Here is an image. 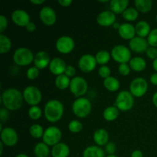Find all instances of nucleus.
Here are the masks:
<instances>
[{
    "instance_id": "1",
    "label": "nucleus",
    "mask_w": 157,
    "mask_h": 157,
    "mask_svg": "<svg viewBox=\"0 0 157 157\" xmlns=\"http://www.w3.org/2000/svg\"><path fill=\"white\" fill-rule=\"evenodd\" d=\"M1 100L5 108L8 110L15 111L22 106L24 98L19 90L9 88L2 92Z\"/></svg>"
},
{
    "instance_id": "2",
    "label": "nucleus",
    "mask_w": 157,
    "mask_h": 157,
    "mask_svg": "<svg viewBox=\"0 0 157 157\" xmlns=\"http://www.w3.org/2000/svg\"><path fill=\"white\" fill-rule=\"evenodd\" d=\"M44 114L48 122H58L64 114V105L58 100H51L44 106Z\"/></svg>"
},
{
    "instance_id": "3",
    "label": "nucleus",
    "mask_w": 157,
    "mask_h": 157,
    "mask_svg": "<svg viewBox=\"0 0 157 157\" xmlns=\"http://www.w3.org/2000/svg\"><path fill=\"white\" fill-rule=\"evenodd\" d=\"M91 103L87 98H77L72 104V111L74 114L79 118H84L88 116L91 111Z\"/></svg>"
},
{
    "instance_id": "4",
    "label": "nucleus",
    "mask_w": 157,
    "mask_h": 157,
    "mask_svg": "<svg viewBox=\"0 0 157 157\" xmlns=\"http://www.w3.org/2000/svg\"><path fill=\"white\" fill-rule=\"evenodd\" d=\"M134 105V98L128 90H122L117 94L115 101V107L119 110L127 112L131 110Z\"/></svg>"
},
{
    "instance_id": "5",
    "label": "nucleus",
    "mask_w": 157,
    "mask_h": 157,
    "mask_svg": "<svg viewBox=\"0 0 157 157\" xmlns=\"http://www.w3.org/2000/svg\"><path fill=\"white\" fill-rule=\"evenodd\" d=\"M35 55L32 51L27 48H19L14 52L13 61L18 66H28L34 62Z\"/></svg>"
},
{
    "instance_id": "6",
    "label": "nucleus",
    "mask_w": 157,
    "mask_h": 157,
    "mask_svg": "<svg viewBox=\"0 0 157 157\" xmlns=\"http://www.w3.org/2000/svg\"><path fill=\"white\" fill-rule=\"evenodd\" d=\"M71 92L75 98H82L87 91L88 85L86 80L82 77H75L71 80L70 87Z\"/></svg>"
},
{
    "instance_id": "7",
    "label": "nucleus",
    "mask_w": 157,
    "mask_h": 157,
    "mask_svg": "<svg viewBox=\"0 0 157 157\" xmlns=\"http://www.w3.org/2000/svg\"><path fill=\"white\" fill-rule=\"evenodd\" d=\"M111 57L116 62L127 64L131 60V52L125 45L118 44L114 46L111 51Z\"/></svg>"
},
{
    "instance_id": "8",
    "label": "nucleus",
    "mask_w": 157,
    "mask_h": 157,
    "mask_svg": "<svg viewBox=\"0 0 157 157\" xmlns=\"http://www.w3.org/2000/svg\"><path fill=\"white\" fill-rule=\"evenodd\" d=\"M24 101L28 104L32 106H38L42 99V94L38 87L35 86H28L22 93Z\"/></svg>"
},
{
    "instance_id": "9",
    "label": "nucleus",
    "mask_w": 157,
    "mask_h": 157,
    "mask_svg": "<svg viewBox=\"0 0 157 157\" xmlns=\"http://www.w3.org/2000/svg\"><path fill=\"white\" fill-rule=\"evenodd\" d=\"M62 136V133L58 127L55 126L48 127L44 132L43 135V142L48 146L54 147L56 144H59Z\"/></svg>"
},
{
    "instance_id": "10",
    "label": "nucleus",
    "mask_w": 157,
    "mask_h": 157,
    "mask_svg": "<svg viewBox=\"0 0 157 157\" xmlns=\"http://www.w3.org/2000/svg\"><path fill=\"white\" fill-rule=\"evenodd\" d=\"M148 90V83L144 78H136L132 81L130 85V92L133 97L140 98L146 94Z\"/></svg>"
},
{
    "instance_id": "11",
    "label": "nucleus",
    "mask_w": 157,
    "mask_h": 157,
    "mask_svg": "<svg viewBox=\"0 0 157 157\" xmlns=\"http://www.w3.org/2000/svg\"><path fill=\"white\" fill-rule=\"evenodd\" d=\"M18 136L15 130L12 127H6L1 131V142L8 147H13L18 143Z\"/></svg>"
},
{
    "instance_id": "12",
    "label": "nucleus",
    "mask_w": 157,
    "mask_h": 157,
    "mask_svg": "<svg viewBox=\"0 0 157 157\" xmlns=\"http://www.w3.org/2000/svg\"><path fill=\"white\" fill-rule=\"evenodd\" d=\"M56 49L61 54H68L75 48V41L70 36L64 35L57 40Z\"/></svg>"
},
{
    "instance_id": "13",
    "label": "nucleus",
    "mask_w": 157,
    "mask_h": 157,
    "mask_svg": "<svg viewBox=\"0 0 157 157\" xmlns=\"http://www.w3.org/2000/svg\"><path fill=\"white\" fill-rule=\"evenodd\" d=\"M97 61L95 56L90 54L82 55L78 61V67L81 71L89 73L95 69L97 66Z\"/></svg>"
},
{
    "instance_id": "14",
    "label": "nucleus",
    "mask_w": 157,
    "mask_h": 157,
    "mask_svg": "<svg viewBox=\"0 0 157 157\" xmlns=\"http://www.w3.org/2000/svg\"><path fill=\"white\" fill-rule=\"evenodd\" d=\"M39 18L43 24L47 26H52L57 20L56 12L52 8L44 6L40 10Z\"/></svg>"
},
{
    "instance_id": "15",
    "label": "nucleus",
    "mask_w": 157,
    "mask_h": 157,
    "mask_svg": "<svg viewBox=\"0 0 157 157\" xmlns=\"http://www.w3.org/2000/svg\"><path fill=\"white\" fill-rule=\"evenodd\" d=\"M12 21L19 27H26L30 22V15L26 11L16 9L12 13Z\"/></svg>"
},
{
    "instance_id": "16",
    "label": "nucleus",
    "mask_w": 157,
    "mask_h": 157,
    "mask_svg": "<svg viewBox=\"0 0 157 157\" xmlns=\"http://www.w3.org/2000/svg\"><path fill=\"white\" fill-rule=\"evenodd\" d=\"M97 22L102 27H109L113 25L116 22V15L111 11H104L98 14Z\"/></svg>"
},
{
    "instance_id": "17",
    "label": "nucleus",
    "mask_w": 157,
    "mask_h": 157,
    "mask_svg": "<svg viewBox=\"0 0 157 157\" xmlns=\"http://www.w3.org/2000/svg\"><path fill=\"white\" fill-rule=\"evenodd\" d=\"M129 47L136 53H142L147 52L149 48V44L147 40H146L145 38L137 36L130 40L129 42Z\"/></svg>"
},
{
    "instance_id": "18",
    "label": "nucleus",
    "mask_w": 157,
    "mask_h": 157,
    "mask_svg": "<svg viewBox=\"0 0 157 157\" xmlns=\"http://www.w3.org/2000/svg\"><path fill=\"white\" fill-rule=\"evenodd\" d=\"M66 67H67V65L64 61L60 58H53L49 64V70L51 73L56 76H59L64 74Z\"/></svg>"
},
{
    "instance_id": "19",
    "label": "nucleus",
    "mask_w": 157,
    "mask_h": 157,
    "mask_svg": "<svg viewBox=\"0 0 157 157\" xmlns=\"http://www.w3.org/2000/svg\"><path fill=\"white\" fill-rule=\"evenodd\" d=\"M51 61L52 60H51L48 53L44 52V51H41L35 55L34 64H35V67L40 70V69H44L48 66H49Z\"/></svg>"
},
{
    "instance_id": "20",
    "label": "nucleus",
    "mask_w": 157,
    "mask_h": 157,
    "mask_svg": "<svg viewBox=\"0 0 157 157\" xmlns=\"http://www.w3.org/2000/svg\"><path fill=\"white\" fill-rule=\"evenodd\" d=\"M118 34L124 40H132L135 38L136 29L133 25L130 23H124L121 24L118 29Z\"/></svg>"
},
{
    "instance_id": "21",
    "label": "nucleus",
    "mask_w": 157,
    "mask_h": 157,
    "mask_svg": "<svg viewBox=\"0 0 157 157\" xmlns=\"http://www.w3.org/2000/svg\"><path fill=\"white\" fill-rule=\"evenodd\" d=\"M70 154V148L64 143H59L54 146L52 149V157H68Z\"/></svg>"
},
{
    "instance_id": "22",
    "label": "nucleus",
    "mask_w": 157,
    "mask_h": 157,
    "mask_svg": "<svg viewBox=\"0 0 157 157\" xmlns=\"http://www.w3.org/2000/svg\"><path fill=\"white\" fill-rule=\"evenodd\" d=\"M129 5L128 0H112L110 2V11L116 14L124 13Z\"/></svg>"
},
{
    "instance_id": "23",
    "label": "nucleus",
    "mask_w": 157,
    "mask_h": 157,
    "mask_svg": "<svg viewBox=\"0 0 157 157\" xmlns=\"http://www.w3.org/2000/svg\"><path fill=\"white\" fill-rule=\"evenodd\" d=\"M94 141L98 147L106 145L109 141V134L107 130L103 128L97 130L94 133Z\"/></svg>"
},
{
    "instance_id": "24",
    "label": "nucleus",
    "mask_w": 157,
    "mask_h": 157,
    "mask_svg": "<svg viewBox=\"0 0 157 157\" xmlns=\"http://www.w3.org/2000/svg\"><path fill=\"white\" fill-rule=\"evenodd\" d=\"M83 157H105V153L98 146H90L84 150Z\"/></svg>"
},
{
    "instance_id": "25",
    "label": "nucleus",
    "mask_w": 157,
    "mask_h": 157,
    "mask_svg": "<svg viewBox=\"0 0 157 157\" xmlns=\"http://www.w3.org/2000/svg\"><path fill=\"white\" fill-rule=\"evenodd\" d=\"M129 65L133 71L140 72L145 70V68L147 67V62H146L145 59L141 57H134V58H131L129 62Z\"/></svg>"
},
{
    "instance_id": "26",
    "label": "nucleus",
    "mask_w": 157,
    "mask_h": 157,
    "mask_svg": "<svg viewBox=\"0 0 157 157\" xmlns=\"http://www.w3.org/2000/svg\"><path fill=\"white\" fill-rule=\"evenodd\" d=\"M135 29H136V34L138 35V37L144 38H145V37H148L151 32L150 25L145 21H140L136 23Z\"/></svg>"
},
{
    "instance_id": "27",
    "label": "nucleus",
    "mask_w": 157,
    "mask_h": 157,
    "mask_svg": "<svg viewBox=\"0 0 157 157\" xmlns=\"http://www.w3.org/2000/svg\"><path fill=\"white\" fill-rule=\"evenodd\" d=\"M134 4L136 10L141 13H147L153 7L151 0H135Z\"/></svg>"
},
{
    "instance_id": "28",
    "label": "nucleus",
    "mask_w": 157,
    "mask_h": 157,
    "mask_svg": "<svg viewBox=\"0 0 157 157\" xmlns=\"http://www.w3.org/2000/svg\"><path fill=\"white\" fill-rule=\"evenodd\" d=\"M104 86L109 91L115 92L119 90L121 84L116 78L110 76L104 80Z\"/></svg>"
},
{
    "instance_id": "29",
    "label": "nucleus",
    "mask_w": 157,
    "mask_h": 157,
    "mask_svg": "<svg viewBox=\"0 0 157 157\" xmlns=\"http://www.w3.org/2000/svg\"><path fill=\"white\" fill-rule=\"evenodd\" d=\"M34 153L36 157H48L50 153L49 147L44 142L38 143L34 148Z\"/></svg>"
},
{
    "instance_id": "30",
    "label": "nucleus",
    "mask_w": 157,
    "mask_h": 157,
    "mask_svg": "<svg viewBox=\"0 0 157 157\" xmlns=\"http://www.w3.org/2000/svg\"><path fill=\"white\" fill-rule=\"evenodd\" d=\"M119 116V110L115 106H110L104 110L103 117L107 121H113Z\"/></svg>"
},
{
    "instance_id": "31",
    "label": "nucleus",
    "mask_w": 157,
    "mask_h": 157,
    "mask_svg": "<svg viewBox=\"0 0 157 157\" xmlns=\"http://www.w3.org/2000/svg\"><path fill=\"white\" fill-rule=\"evenodd\" d=\"M55 84L57 88H58L59 90H65L67 87H70V78L63 74L59 76H57V78H55Z\"/></svg>"
},
{
    "instance_id": "32",
    "label": "nucleus",
    "mask_w": 157,
    "mask_h": 157,
    "mask_svg": "<svg viewBox=\"0 0 157 157\" xmlns=\"http://www.w3.org/2000/svg\"><path fill=\"white\" fill-rule=\"evenodd\" d=\"M12 41L10 38L3 34H0V53L6 54L10 51Z\"/></svg>"
},
{
    "instance_id": "33",
    "label": "nucleus",
    "mask_w": 157,
    "mask_h": 157,
    "mask_svg": "<svg viewBox=\"0 0 157 157\" xmlns=\"http://www.w3.org/2000/svg\"><path fill=\"white\" fill-rule=\"evenodd\" d=\"M110 56H111V55L107 51L102 50L100 51V52H98L96 54L95 58H96L97 63L98 64H101V65L103 66L105 65L106 64H107L110 61Z\"/></svg>"
},
{
    "instance_id": "34",
    "label": "nucleus",
    "mask_w": 157,
    "mask_h": 157,
    "mask_svg": "<svg viewBox=\"0 0 157 157\" xmlns=\"http://www.w3.org/2000/svg\"><path fill=\"white\" fill-rule=\"evenodd\" d=\"M123 18L128 21H133L137 19L139 12L135 8H127L122 14Z\"/></svg>"
},
{
    "instance_id": "35",
    "label": "nucleus",
    "mask_w": 157,
    "mask_h": 157,
    "mask_svg": "<svg viewBox=\"0 0 157 157\" xmlns=\"http://www.w3.org/2000/svg\"><path fill=\"white\" fill-rule=\"evenodd\" d=\"M44 130H43V127L39 124H33L29 128V133L32 137L35 139H39L42 138L44 135Z\"/></svg>"
},
{
    "instance_id": "36",
    "label": "nucleus",
    "mask_w": 157,
    "mask_h": 157,
    "mask_svg": "<svg viewBox=\"0 0 157 157\" xmlns=\"http://www.w3.org/2000/svg\"><path fill=\"white\" fill-rule=\"evenodd\" d=\"M42 115V111L41 108L38 106H32L29 110V117L32 120L36 121L38 120Z\"/></svg>"
},
{
    "instance_id": "37",
    "label": "nucleus",
    "mask_w": 157,
    "mask_h": 157,
    "mask_svg": "<svg viewBox=\"0 0 157 157\" xmlns=\"http://www.w3.org/2000/svg\"><path fill=\"white\" fill-rule=\"evenodd\" d=\"M82 129L83 125L79 121L73 120V121H71L68 124V130L73 133H79V132H81L82 130Z\"/></svg>"
},
{
    "instance_id": "38",
    "label": "nucleus",
    "mask_w": 157,
    "mask_h": 157,
    "mask_svg": "<svg viewBox=\"0 0 157 157\" xmlns=\"http://www.w3.org/2000/svg\"><path fill=\"white\" fill-rule=\"evenodd\" d=\"M147 42L150 47H157V29L151 30L150 35L147 37Z\"/></svg>"
},
{
    "instance_id": "39",
    "label": "nucleus",
    "mask_w": 157,
    "mask_h": 157,
    "mask_svg": "<svg viewBox=\"0 0 157 157\" xmlns=\"http://www.w3.org/2000/svg\"><path fill=\"white\" fill-rule=\"evenodd\" d=\"M39 75V69L37 68L35 66L29 67L26 72V76H27L28 79L29 80H35Z\"/></svg>"
},
{
    "instance_id": "40",
    "label": "nucleus",
    "mask_w": 157,
    "mask_h": 157,
    "mask_svg": "<svg viewBox=\"0 0 157 157\" xmlns=\"http://www.w3.org/2000/svg\"><path fill=\"white\" fill-rule=\"evenodd\" d=\"M110 69L109 68V67H107V65H103L101 67H99L98 69V74H99L101 78H103L104 79H106V78L110 77Z\"/></svg>"
},
{
    "instance_id": "41",
    "label": "nucleus",
    "mask_w": 157,
    "mask_h": 157,
    "mask_svg": "<svg viewBox=\"0 0 157 157\" xmlns=\"http://www.w3.org/2000/svg\"><path fill=\"white\" fill-rule=\"evenodd\" d=\"M130 70H131V68L127 63V64H121L118 67L119 73L123 76H127L130 74Z\"/></svg>"
},
{
    "instance_id": "42",
    "label": "nucleus",
    "mask_w": 157,
    "mask_h": 157,
    "mask_svg": "<svg viewBox=\"0 0 157 157\" xmlns=\"http://www.w3.org/2000/svg\"><path fill=\"white\" fill-rule=\"evenodd\" d=\"M117 150V147L113 142H108L105 145V151L109 155H114Z\"/></svg>"
},
{
    "instance_id": "43",
    "label": "nucleus",
    "mask_w": 157,
    "mask_h": 157,
    "mask_svg": "<svg viewBox=\"0 0 157 157\" xmlns=\"http://www.w3.org/2000/svg\"><path fill=\"white\" fill-rule=\"evenodd\" d=\"M147 57L150 59L155 60L157 58V48L154 47H149L146 52Z\"/></svg>"
},
{
    "instance_id": "44",
    "label": "nucleus",
    "mask_w": 157,
    "mask_h": 157,
    "mask_svg": "<svg viewBox=\"0 0 157 157\" xmlns=\"http://www.w3.org/2000/svg\"><path fill=\"white\" fill-rule=\"evenodd\" d=\"M8 26V20L5 15H0V32L2 34V32L7 29Z\"/></svg>"
},
{
    "instance_id": "45",
    "label": "nucleus",
    "mask_w": 157,
    "mask_h": 157,
    "mask_svg": "<svg viewBox=\"0 0 157 157\" xmlns=\"http://www.w3.org/2000/svg\"><path fill=\"white\" fill-rule=\"evenodd\" d=\"M9 110H7L6 108H1L0 110V119H1L2 123L5 122V121H7L9 119Z\"/></svg>"
},
{
    "instance_id": "46",
    "label": "nucleus",
    "mask_w": 157,
    "mask_h": 157,
    "mask_svg": "<svg viewBox=\"0 0 157 157\" xmlns=\"http://www.w3.org/2000/svg\"><path fill=\"white\" fill-rule=\"evenodd\" d=\"M76 73V70H75V67L71 65H67V67L65 69V71H64V75H67V77L71 78V77H74Z\"/></svg>"
},
{
    "instance_id": "47",
    "label": "nucleus",
    "mask_w": 157,
    "mask_h": 157,
    "mask_svg": "<svg viewBox=\"0 0 157 157\" xmlns=\"http://www.w3.org/2000/svg\"><path fill=\"white\" fill-rule=\"evenodd\" d=\"M25 29L29 32H34L35 30H36V25H35V24L34 22L30 21V22L27 25Z\"/></svg>"
},
{
    "instance_id": "48",
    "label": "nucleus",
    "mask_w": 157,
    "mask_h": 157,
    "mask_svg": "<svg viewBox=\"0 0 157 157\" xmlns=\"http://www.w3.org/2000/svg\"><path fill=\"white\" fill-rule=\"evenodd\" d=\"M58 2L62 7H68L72 4L71 0H58Z\"/></svg>"
},
{
    "instance_id": "49",
    "label": "nucleus",
    "mask_w": 157,
    "mask_h": 157,
    "mask_svg": "<svg viewBox=\"0 0 157 157\" xmlns=\"http://www.w3.org/2000/svg\"><path fill=\"white\" fill-rule=\"evenodd\" d=\"M150 82H151L152 84H153V85H156L157 86V73L153 74V75L150 76Z\"/></svg>"
},
{
    "instance_id": "50",
    "label": "nucleus",
    "mask_w": 157,
    "mask_h": 157,
    "mask_svg": "<svg viewBox=\"0 0 157 157\" xmlns=\"http://www.w3.org/2000/svg\"><path fill=\"white\" fill-rule=\"evenodd\" d=\"M131 157H144V154H143V153L140 150H136L132 153Z\"/></svg>"
},
{
    "instance_id": "51",
    "label": "nucleus",
    "mask_w": 157,
    "mask_h": 157,
    "mask_svg": "<svg viewBox=\"0 0 157 157\" xmlns=\"http://www.w3.org/2000/svg\"><path fill=\"white\" fill-rule=\"evenodd\" d=\"M31 3L34 5H41L44 2V0H31Z\"/></svg>"
},
{
    "instance_id": "52",
    "label": "nucleus",
    "mask_w": 157,
    "mask_h": 157,
    "mask_svg": "<svg viewBox=\"0 0 157 157\" xmlns=\"http://www.w3.org/2000/svg\"><path fill=\"white\" fill-rule=\"evenodd\" d=\"M153 103L155 105V107H157V92L153 94Z\"/></svg>"
},
{
    "instance_id": "53",
    "label": "nucleus",
    "mask_w": 157,
    "mask_h": 157,
    "mask_svg": "<svg viewBox=\"0 0 157 157\" xmlns=\"http://www.w3.org/2000/svg\"><path fill=\"white\" fill-rule=\"evenodd\" d=\"M153 69H154V70L156 71V73H157V58H156V59H155L154 61H153Z\"/></svg>"
},
{
    "instance_id": "54",
    "label": "nucleus",
    "mask_w": 157,
    "mask_h": 157,
    "mask_svg": "<svg viewBox=\"0 0 157 157\" xmlns=\"http://www.w3.org/2000/svg\"><path fill=\"white\" fill-rule=\"evenodd\" d=\"M0 148H1L0 155H2V152H3V143L2 142H0Z\"/></svg>"
},
{
    "instance_id": "55",
    "label": "nucleus",
    "mask_w": 157,
    "mask_h": 157,
    "mask_svg": "<svg viewBox=\"0 0 157 157\" xmlns=\"http://www.w3.org/2000/svg\"><path fill=\"white\" fill-rule=\"evenodd\" d=\"M15 157H29L27 155L24 154V153H20V154H18Z\"/></svg>"
},
{
    "instance_id": "56",
    "label": "nucleus",
    "mask_w": 157,
    "mask_h": 157,
    "mask_svg": "<svg viewBox=\"0 0 157 157\" xmlns=\"http://www.w3.org/2000/svg\"><path fill=\"white\" fill-rule=\"evenodd\" d=\"M113 26L115 28V29H116V28H117V29H119V28H120V26H121V25L118 24V23H117V22H115L114 24H113Z\"/></svg>"
},
{
    "instance_id": "57",
    "label": "nucleus",
    "mask_w": 157,
    "mask_h": 157,
    "mask_svg": "<svg viewBox=\"0 0 157 157\" xmlns=\"http://www.w3.org/2000/svg\"><path fill=\"white\" fill-rule=\"evenodd\" d=\"M106 157H117V156H115V155H108V156Z\"/></svg>"
},
{
    "instance_id": "58",
    "label": "nucleus",
    "mask_w": 157,
    "mask_h": 157,
    "mask_svg": "<svg viewBox=\"0 0 157 157\" xmlns=\"http://www.w3.org/2000/svg\"><path fill=\"white\" fill-rule=\"evenodd\" d=\"M100 2H108V0H105V1H99Z\"/></svg>"
},
{
    "instance_id": "59",
    "label": "nucleus",
    "mask_w": 157,
    "mask_h": 157,
    "mask_svg": "<svg viewBox=\"0 0 157 157\" xmlns=\"http://www.w3.org/2000/svg\"><path fill=\"white\" fill-rule=\"evenodd\" d=\"M156 22H157V15H156Z\"/></svg>"
}]
</instances>
